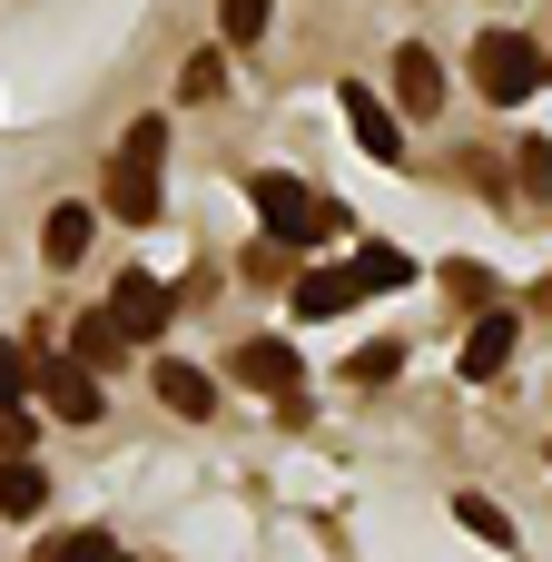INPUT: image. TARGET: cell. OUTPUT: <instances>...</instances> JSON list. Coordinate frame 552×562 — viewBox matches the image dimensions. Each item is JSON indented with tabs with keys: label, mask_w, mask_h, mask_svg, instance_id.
<instances>
[{
	"label": "cell",
	"mask_w": 552,
	"mask_h": 562,
	"mask_svg": "<svg viewBox=\"0 0 552 562\" xmlns=\"http://www.w3.org/2000/svg\"><path fill=\"white\" fill-rule=\"evenodd\" d=\"M109 562H128V553H109Z\"/></svg>",
	"instance_id": "cell-23"
},
{
	"label": "cell",
	"mask_w": 552,
	"mask_h": 562,
	"mask_svg": "<svg viewBox=\"0 0 552 562\" xmlns=\"http://www.w3.org/2000/svg\"><path fill=\"white\" fill-rule=\"evenodd\" d=\"M395 109H405V119H435V109H444V59L415 49V40L395 49Z\"/></svg>",
	"instance_id": "cell-9"
},
{
	"label": "cell",
	"mask_w": 552,
	"mask_h": 562,
	"mask_svg": "<svg viewBox=\"0 0 552 562\" xmlns=\"http://www.w3.org/2000/svg\"><path fill=\"white\" fill-rule=\"evenodd\" d=\"M296 375H306V366H296V346H286V336H247V346H237V385H247V395L296 405Z\"/></svg>",
	"instance_id": "cell-4"
},
{
	"label": "cell",
	"mask_w": 552,
	"mask_h": 562,
	"mask_svg": "<svg viewBox=\"0 0 552 562\" xmlns=\"http://www.w3.org/2000/svg\"><path fill=\"white\" fill-rule=\"evenodd\" d=\"M40 504H49V474H40L30 454H0V514H10V524H30Z\"/></svg>",
	"instance_id": "cell-13"
},
{
	"label": "cell",
	"mask_w": 552,
	"mask_h": 562,
	"mask_svg": "<svg viewBox=\"0 0 552 562\" xmlns=\"http://www.w3.org/2000/svg\"><path fill=\"white\" fill-rule=\"evenodd\" d=\"M89 227H99V207H79V198H69V207H49L40 257H49V267H79V257H89Z\"/></svg>",
	"instance_id": "cell-12"
},
{
	"label": "cell",
	"mask_w": 552,
	"mask_h": 562,
	"mask_svg": "<svg viewBox=\"0 0 552 562\" xmlns=\"http://www.w3.org/2000/svg\"><path fill=\"white\" fill-rule=\"evenodd\" d=\"M267 10H277V0H217V30L247 49V40H267Z\"/></svg>",
	"instance_id": "cell-18"
},
{
	"label": "cell",
	"mask_w": 552,
	"mask_h": 562,
	"mask_svg": "<svg viewBox=\"0 0 552 562\" xmlns=\"http://www.w3.org/2000/svg\"><path fill=\"white\" fill-rule=\"evenodd\" d=\"M158 198H168V128L138 119V128L119 138V158H109V217L158 227Z\"/></svg>",
	"instance_id": "cell-1"
},
{
	"label": "cell",
	"mask_w": 552,
	"mask_h": 562,
	"mask_svg": "<svg viewBox=\"0 0 552 562\" xmlns=\"http://www.w3.org/2000/svg\"><path fill=\"white\" fill-rule=\"evenodd\" d=\"M286 306H296L306 326H326V316H346V306H365V286H356V267H306V277L286 286Z\"/></svg>",
	"instance_id": "cell-8"
},
{
	"label": "cell",
	"mask_w": 552,
	"mask_h": 562,
	"mask_svg": "<svg viewBox=\"0 0 552 562\" xmlns=\"http://www.w3.org/2000/svg\"><path fill=\"white\" fill-rule=\"evenodd\" d=\"M168 316H178V296H168L158 277H119V296H109V326H119L128 346H148V336H158Z\"/></svg>",
	"instance_id": "cell-6"
},
{
	"label": "cell",
	"mask_w": 552,
	"mask_h": 562,
	"mask_svg": "<svg viewBox=\"0 0 552 562\" xmlns=\"http://www.w3.org/2000/svg\"><path fill=\"white\" fill-rule=\"evenodd\" d=\"M40 395H49V415H59V425H99V385H89L69 356H59V366H40Z\"/></svg>",
	"instance_id": "cell-11"
},
{
	"label": "cell",
	"mask_w": 552,
	"mask_h": 562,
	"mask_svg": "<svg viewBox=\"0 0 552 562\" xmlns=\"http://www.w3.org/2000/svg\"><path fill=\"white\" fill-rule=\"evenodd\" d=\"M514 346H523V326H514V306H484V316L464 326V375H474V385H494V375L514 366Z\"/></svg>",
	"instance_id": "cell-7"
},
{
	"label": "cell",
	"mask_w": 552,
	"mask_h": 562,
	"mask_svg": "<svg viewBox=\"0 0 552 562\" xmlns=\"http://www.w3.org/2000/svg\"><path fill=\"white\" fill-rule=\"evenodd\" d=\"M158 395H168V415H188V425H207L217 415V385H207V366H188V356H158V375H148Z\"/></svg>",
	"instance_id": "cell-10"
},
{
	"label": "cell",
	"mask_w": 552,
	"mask_h": 562,
	"mask_svg": "<svg viewBox=\"0 0 552 562\" xmlns=\"http://www.w3.org/2000/svg\"><path fill=\"white\" fill-rule=\"evenodd\" d=\"M474 89H484L494 109H523V99L543 89V49H533L523 30H484V40H474Z\"/></svg>",
	"instance_id": "cell-3"
},
{
	"label": "cell",
	"mask_w": 552,
	"mask_h": 562,
	"mask_svg": "<svg viewBox=\"0 0 552 562\" xmlns=\"http://www.w3.org/2000/svg\"><path fill=\"white\" fill-rule=\"evenodd\" d=\"M247 198H257V217H267V237L277 247H326L336 227H346V207L336 198H316L306 178H286V168H257L247 178Z\"/></svg>",
	"instance_id": "cell-2"
},
{
	"label": "cell",
	"mask_w": 552,
	"mask_h": 562,
	"mask_svg": "<svg viewBox=\"0 0 552 562\" xmlns=\"http://www.w3.org/2000/svg\"><path fill=\"white\" fill-rule=\"evenodd\" d=\"M454 524H464L474 543H494V553H514V543H523V533H514V514H504L494 494H454Z\"/></svg>",
	"instance_id": "cell-15"
},
{
	"label": "cell",
	"mask_w": 552,
	"mask_h": 562,
	"mask_svg": "<svg viewBox=\"0 0 552 562\" xmlns=\"http://www.w3.org/2000/svg\"><path fill=\"white\" fill-rule=\"evenodd\" d=\"M356 385H385V375H405V336H375V346H356V366H346Z\"/></svg>",
	"instance_id": "cell-17"
},
{
	"label": "cell",
	"mask_w": 552,
	"mask_h": 562,
	"mask_svg": "<svg viewBox=\"0 0 552 562\" xmlns=\"http://www.w3.org/2000/svg\"><path fill=\"white\" fill-rule=\"evenodd\" d=\"M30 385H40V366H30V346H10V336H0V405H20Z\"/></svg>",
	"instance_id": "cell-20"
},
{
	"label": "cell",
	"mask_w": 552,
	"mask_h": 562,
	"mask_svg": "<svg viewBox=\"0 0 552 562\" xmlns=\"http://www.w3.org/2000/svg\"><path fill=\"white\" fill-rule=\"evenodd\" d=\"M109 553H119L109 533H49L40 543V562H109Z\"/></svg>",
	"instance_id": "cell-19"
},
{
	"label": "cell",
	"mask_w": 552,
	"mask_h": 562,
	"mask_svg": "<svg viewBox=\"0 0 552 562\" xmlns=\"http://www.w3.org/2000/svg\"><path fill=\"white\" fill-rule=\"evenodd\" d=\"M543 79H552V49H543Z\"/></svg>",
	"instance_id": "cell-22"
},
{
	"label": "cell",
	"mask_w": 552,
	"mask_h": 562,
	"mask_svg": "<svg viewBox=\"0 0 552 562\" xmlns=\"http://www.w3.org/2000/svg\"><path fill=\"white\" fill-rule=\"evenodd\" d=\"M356 286H365V296H395V286H415V257H405V247H365V257H356Z\"/></svg>",
	"instance_id": "cell-16"
},
{
	"label": "cell",
	"mask_w": 552,
	"mask_h": 562,
	"mask_svg": "<svg viewBox=\"0 0 552 562\" xmlns=\"http://www.w3.org/2000/svg\"><path fill=\"white\" fill-rule=\"evenodd\" d=\"M119 356H128V336H119V326H109V306H99V316H79V326H69V366H79V375H89V366H119Z\"/></svg>",
	"instance_id": "cell-14"
},
{
	"label": "cell",
	"mask_w": 552,
	"mask_h": 562,
	"mask_svg": "<svg viewBox=\"0 0 552 562\" xmlns=\"http://www.w3.org/2000/svg\"><path fill=\"white\" fill-rule=\"evenodd\" d=\"M336 109H346V128H356V148H365V158H385V168L405 158V138H395V109H385L365 79H346V89H336Z\"/></svg>",
	"instance_id": "cell-5"
},
{
	"label": "cell",
	"mask_w": 552,
	"mask_h": 562,
	"mask_svg": "<svg viewBox=\"0 0 552 562\" xmlns=\"http://www.w3.org/2000/svg\"><path fill=\"white\" fill-rule=\"evenodd\" d=\"M444 286H454V296H464V306H494V277H484V267H474V257H464V267H444Z\"/></svg>",
	"instance_id": "cell-21"
}]
</instances>
